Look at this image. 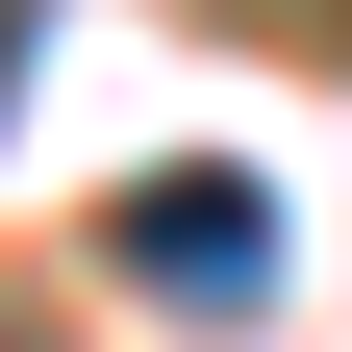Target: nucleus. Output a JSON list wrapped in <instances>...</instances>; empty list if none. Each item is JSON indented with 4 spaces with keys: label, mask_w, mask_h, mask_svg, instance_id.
I'll list each match as a JSON object with an SVG mask.
<instances>
[{
    "label": "nucleus",
    "mask_w": 352,
    "mask_h": 352,
    "mask_svg": "<svg viewBox=\"0 0 352 352\" xmlns=\"http://www.w3.org/2000/svg\"><path fill=\"white\" fill-rule=\"evenodd\" d=\"M0 51H25V0H0Z\"/></svg>",
    "instance_id": "nucleus-3"
},
{
    "label": "nucleus",
    "mask_w": 352,
    "mask_h": 352,
    "mask_svg": "<svg viewBox=\"0 0 352 352\" xmlns=\"http://www.w3.org/2000/svg\"><path fill=\"white\" fill-rule=\"evenodd\" d=\"M101 252H126L151 302H277V201H252V176H126Z\"/></svg>",
    "instance_id": "nucleus-1"
},
{
    "label": "nucleus",
    "mask_w": 352,
    "mask_h": 352,
    "mask_svg": "<svg viewBox=\"0 0 352 352\" xmlns=\"http://www.w3.org/2000/svg\"><path fill=\"white\" fill-rule=\"evenodd\" d=\"M227 25H277V51H327V76H352V0H227Z\"/></svg>",
    "instance_id": "nucleus-2"
}]
</instances>
